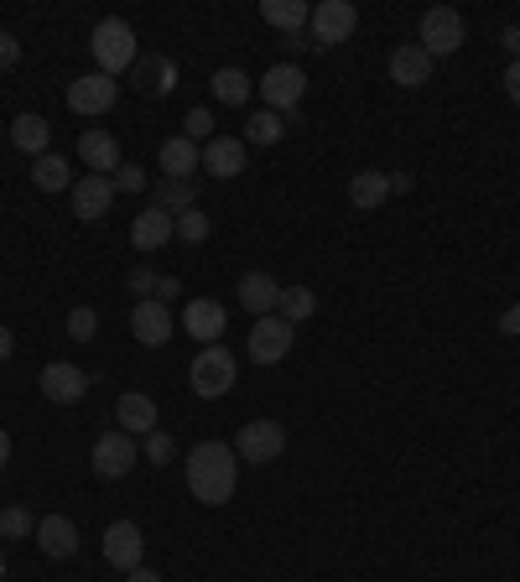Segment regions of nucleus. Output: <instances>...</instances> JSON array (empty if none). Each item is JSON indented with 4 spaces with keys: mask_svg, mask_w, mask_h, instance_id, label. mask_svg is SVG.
I'll return each instance as SVG.
<instances>
[{
    "mask_svg": "<svg viewBox=\"0 0 520 582\" xmlns=\"http://www.w3.org/2000/svg\"><path fill=\"white\" fill-rule=\"evenodd\" d=\"M235 479H240L235 447H224V442H199V447L188 453V494L199 504L219 510V504L235 494Z\"/></svg>",
    "mask_w": 520,
    "mask_h": 582,
    "instance_id": "f257e3e1",
    "label": "nucleus"
},
{
    "mask_svg": "<svg viewBox=\"0 0 520 582\" xmlns=\"http://www.w3.org/2000/svg\"><path fill=\"white\" fill-rule=\"evenodd\" d=\"M89 53H94V62H100L104 79H115V73H125L131 62L140 58L136 53V32H131V21L121 16H104L100 26H94V37H89Z\"/></svg>",
    "mask_w": 520,
    "mask_h": 582,
    "instance_id": "f03ea898",
    "label": "nucleus"
},
{
    "mask_svg": "<svg viewBox=\"0 0 520 582\" xmlns=\"http://www.w3.org/2000/svg\"><path fill=\"white\" fill-rule=\"evenodd\" d=\"M193 396H203V401H219V396H229L235 390V354L224 349V343H208L199 360H193Z\"/></svg>",
    "mask_w": 520,
    "mask_h": 582,
    "instance_id": "7ed1b4c3",
    "label": "nucleus"
},
{
    "mask_svg": "<svg viewBox=\"0 0 520 582\" xmlns=\"http://www.w3.org/2000/svg\"><path fill=\"white\" fill-rule=\"evenodd\" d=\"M417 47L427 53V58L438 62V58H448V53H459L463 47V16L453 11V5H432L427 16H421V26H417Z\"/></svg>",
    "mask_w": 520,
    "mask_h": 582,
    "instance_id": "20e7f679",
    "label": "nucleus"
},
{
    "mask_svg": "<svg viewBox=\"0 0 520 582\" xmlns=\"http://www.w3.org/2000/svg\"><path fill=\"white\" fill-rule=\"evenodd\" d=\"M313 47H339V42L354 37V26H360V11L349 5V0H323L313 5Z\"/></svg>",
    "mask_w": 520,
    "mask_h": 582,
    "instance_id": "39448f33",
    "label": "nucleus"
},
{
    "mask_svg": "<svg viewBox=\"0 0 520 582\" xmlns=\"http://www.w3.org/2000/svg\"><path fill=\"white\" fill-rule=\"evenodd\" d=\"M281 447H286V426L281 422H245L240 426V437H235V458H245V463H276L281 458Z\"/></svg>",
    "mask_w": 520,
    "mask_h": 582,
    "instance_id": "423d86ee",
    "label": "nucleus"
},
{
    "mask_svg": "<svg viewBox=\"0 0 520 582\" xmlns=\"http://www.w3.org/2000/svg\"><path fill=\"white\" fill-rule=\"evenodd\" d=\"M292 339H297V328L286 318H256V328H250V360L256 364H281L286 354H292Z\"/></svg>",
    "mask_w": 520,
    "mask_h": 582,
    "instance_id": "0eeeda50",
    "label": "nucleus"
},
{
    "mask_svg": "<svg viewBox=\"0 0 520 582\" xmlns=\"http://www.w3.org/2000/svg\"><path fill=\"white\" fill-rule=\"evenodd\" d=\"M302 94H307V79H302V68H292V62H276V68H265V73H260V100L271 104L276 115L297 110Z\"/></svg>",
    "mask_w": 520,
    "mask_h": 582,
    "instance_id": "6e6552de",
    "label": "nucleus"
},
{
    "mask_svg": "<svg viewBox=\"0 0 520 582\" xmlns=\"http://www.w3.org/2000/svg\"><path fill=\"white\" fill-rule=\"evenodd\" d=\"M136 437H125V432H104V437H94V473L100 479H125L131 468H136Z\"/></svg>",
    "mask_w": 520,
    "mask_h": 582,
    "instance_id": "1a4fd4ad",
    "label": "nucleus"
},
{
    "mask_svg": "<svg viewBox=\"0 0 520 582\" xmlns=\"http://www.w3.org/2000/svg\"><path fill=\"white\" fill-rule=\"evenodd\" d=\"M115 100H121V83L104 79V73H83L68 83V104L79 115H104V110H115Z\"/></svg>",
    "mask_w": 520,
    "mask_h": 582,
    "instance_id": "9d476101",
    "label": "nucleus"
},
{
    "mask_svg": "<svg viewBox=\"0 0 520 582\" xmlns=\"http://www.w3.org/2000/svg\"><path fill=\"white\" fill-rule=\"evenodd\" d=\"M131 333H136V343H146V349H161V343L172 339V312H167V301L146 297L131 307Z\"/></svg>",
    "mask_w": 520,
    "mask_h": 582,
    "instance_id": "9b49d317",
    "label": "nucleus"
},
{
    "mask_svg": "<svg viewBox=\"0 0 520 582\" xmlns=\"http://www.w3.org/2000/svg\"><path fill=\"white\" fill-rule=\"evenodd\" d=\"M42 396H47V401H58V406H74V401H83V396H89V375H83L79 364H47V369H42Z\"/></svg>",
    "mask_w": 520,
    "mask_h": 582,
    "instance_id": "f8f14e48",
    "label": "nucleus"
},
{
    "mask_svg": "<svg viewBox=\"0 0 520 582\" xmlns=\"http://www.w3.org/2000/svg\"><path fill=\"white\" fill-rule=\"evenodd\" d=\"M140 525L136 521H115L110 530H104V562L121 567V572H136L140 567Z\"/></svg>",
    "mask_w": 520,
    "mask_h": 582,
    "instance_id": "ddd939ff",
    "label": "nucleus"
},
{
    "mask_svg": "<svg viewBox=\"0 0 520 582\" xmlns=\"http://www.w3.org/2000/svg\"><path fill=\"white\" fill-rule=\"evenodd\" d=\"M110 203H115V182L110 178H79L74 182V214H79L83 224H100L104 214H110Z\"/></svg>",
    "mask_w": 520,
    "mask_h": 582,
    "instance_id": "4468645a",
    "label": "nucleus"
},
{
    "mask_svg": "<svg viewBox=\"0 0 520 582\" xmlns=\"http://www.w3.org/2000/svg\"><path fill=\"white\" fill-rule=\"evenodd\" d=\"M79 157L94 178H115L121 172V141L110 130H83L79 136Z\"/></svg>",
    "mask_w": 520,
    "mask_h": 582,
    "instance_id": "2eb2a0df",
    "label": "nucleus"
},
{
    "mask_svg": "<svg viewBox=\"0 0 520 582\" xmlns=\"http://www.w3.org/2000/svg\"><path fill=\"white\" fill-rule=\"evenodd\" d=\"M37 546H42V557L68 562L79 551V525L68 521V515H47V521H37Z\"/></svg>",
    "mask_w": 520,
    "mask_h": 582,
    "instance_id": "dca6fc26",
    "label": "nucleus"
},
{
    "mask_svg": "<svg viewBox=\"0 0 520 582\" xmlns=\"http://www.w3.org/2000/svg\"><path fill=\"white\" fill-rule=\"evenodd\" d=\"M182 328L208 349V343L224 339V307H219V301H208V297H193L188 307H182Z\"/></svg>",
    "mask_w": 520,
    "mask_h": 582,
    "instance_id": "f3484780",
    "label": "nucleus"
},
{
    "mask_svg": "<svg viewBox=\"0 0 520 582\" xmlns=\"http://www.w3.org/2000/svg\"><path fill=\"white\" fill-rule=\"evenodd\" d=\"M115 422H121L125 437H151V432H157V401L140 396V390H131V396L115 401Z\"/></svg>",
    "mask_w": 520,
    "mask_h": 582,
    "instance_id": "a211bd4d",
    "label": "nucleus"
},
{
    "mask_svg": "<svg viewBox=\"0 0 520 582\" xmlns=\"http://www.w3.org/2000/svg\"><path fill=\"white\" fill-rule=\"evenodd\" d=\"M203 167H208V178H240L245 172V141L235 136H214V141L203 146Z\"/></svg>",
    "mask_w": 520,
    "mask_h": 582,
    "instance_id": "6ab92c4d",
    "label": "nucleus"
},
{
    "mask_svg": "<svg viewBox=\"0 0 520 582\" xmlns=\"http://www.w3.org/2000/svg\"><path fill=\"white\" fill-rule=\"evenodd\" d=\"M172 235H178V219H172L167 208H146V214H136V224H131V244H136V250H161Z\"/></svg>",
    "mask_w": 520,
    "mask_h": 582,
    "instance_id": "aec40b11",
    "label": "nucleus"
},
{
    "mask_svg": "<svg viewBox=\"0 0 520 582\" xmlns=\"http://www.w3.org/2000/svg\"><path fill=\"white\" fill-rule=\"evenodd\" d=\"M427 79H432V58L421 53L417 42L391 53V83H400V89H421Z\"/></svg>",
    "mask_w": 520,
    "mask_h": 582,
    "instance_id": "412c9836",
    "label": "nucleus"
},
{
    "mask_svg": "<svg viewBox=\"0 0 520 582\" xmlns=\"http://www.w3.org/2000/svg\"><path fill=\"white\" fill-rule=\"evenodd\" d=\"M276 301H281V286L265 276V271H250L240 282V307L245 312H256V318H271L276 312Z\"/></svg>",
    "mask_w": 520,
    "mask_h": 582,
    "instance_id": "4be33fe9",
    "label": "nucleus"
},
{
    "mask_svg": "<svg viewBox=\"0 0 520 582\" xmlns=\"http://www.w3.org/2000/svg\"><path fill=\"white\" fill-rule=\"evenodd\" d=\"M136 83L151 94V100H161V94L178 83V62L161 58V53H146V58H136Z\"/></svg>",
    "mask_w": 520,
    "mask_h": 582,
    "instance_id": "5701e85b",
    "label": "nucleus"
},
{
    "mask_svg": "<svg viewBox=\"0 0 520 582\" xmlns=\"http://www.w3.org/2000/svg\"><path fill=\"white\" fill-rule=\"evenodd\" d=\"M47 141H53V125L42 115H16L11 121V146L26 151V157H47Z\"/></svg>",
    "mask_w": 520,
    "mask_h": 582,
    "instance_id": "b1692460",
    "label": "nucleus"
},
{
    "mask_svg": "<svg viewBox=\"0 0 520 582\" xmlns=\"http://www.w3.org/2000/svg\"><path fill=\"white\" fill-rule=\"evenodd\" d=\"M203 161V151L188 136H172V141H161V172L167 178H182V182H193V167Z\"/></svg>",
    "mask_w": 520,
    "mask_h": 582,
    "instance_id": "393cba45",
    "label": "nucleus"
},
{
    "mask_svg": "<svg viewBox=\"0 0 520 582\" xmlns=\"http://www.w3.org/2000/svg\"><path fill=\"white\" fill-rule=\"evenodd\" d=\"M260 16L271 21L276 32H286V37H302V26L313 21V11L302 0H260Z\"/></svg>",
    "mask_w": 520,
    "mask_h": 582,
    "instance_id": "a878e982",
    "label": "nucleus"
},
{
    "mask_svg": "<svg viewBox=\"0 0 520 582\" xmlns=\"http://www.w3.org/2000/svg\"><path fill=\"white\" fill-rule=\"evenodd\" d=\"M385 198H391V178H385V172H360V178H349V203H354V208L370 214V208H381Z\"/></svg>",
    "mask_w": 520,
    "mask_h": 582,
    "instance_id": "bb28decb",
    "label": "nucleus"
},
{
    "mask_svg": "<svg viewBox=\"0 0 520 582\" xmlns=\"http://www.w3.org/2000/svg\"><path fill=\"white\" fill-rule=\"evenodd\" d=\"M32 182H37L42 193H74V172H68V161L63 157H37L32 161Z\"/></svg>",
    "mask_w": 520,
    "mask_h": 582,
    "instance_id": "cd10ccee",
    "label": "nucleus"
},
{
    "mask_svg": "<svg viewBox=\"0 0 520 582\" xmlns=\"http://www.w3.org/2000/svg\"><path fill=\"white\" fill-rule=\"evenodd\" d=\"M313 312H318V297H313L307 286H281L276 318H286V322H292V328H297V322H307V318H313Z\"/></svg>",
    "mask_w": 520,
    "mask_h": 582,
    "instance_id": "c85d7f7f",
    "label": "nucleus"
},
{
    "mask_svg": "<svg viewBox=\"0 0 520 582\" xmlns=\"http://www.w3.org/2000/svg\"><path fill=\"white\" fill-rule=\"evenodd\" d=\"M208 89L219 94V104H245V100H250V89H256V83L245 79V68H219Z\"/></svg>",
    "mask_w": 520,
    "mask_h": 582,
    "instance_id": "c756f323",
    "label": "nucleus"
},
{
    "mask_svg": "<svg viewBox=\"0 0 520 582\" xmlns=\"http://www.w3.org/2000/svg\"><path fill=\"white\" fill-rule=\"evenodd\" d=\"M193 198H199V187H193V182H182V178H161L157 182V208H167V214H172V208L188 214Z\"/></svg>",
    "mask_w": 520,
    "mask_h": 582,
    "instance_id": "7c9ffc66",
    "label": "nucleus"
},
{
    "mask_svg": "<svg viewBox=\"0 0 520 582\" xmlns=\"http://www.w3.org/2000/svg\"><path fill=\"white\" fill-rule=\"evenodd\" d=\"M281 130H286V121H281L276 110H260V115L245 121V141H250V146H276Z\"/></svg>",
    "mask_w": 520,
    "mask_h": 582,
    "instance_id": "2f4dec72",
    "label": "nucleus"
},
{
    "mask_svg": "<svg viewBox=\"0 0 520 582\" xmlns=\"http://www.w3.org/2000/svg\"><path fill=\"white\" fill-rule=\"evenodd\" d=\"M0 536H5V541H21V536H37V521H32V515H26L21 504H5V510H0Z\"/></svg>",
    "mask_w": 520,
    "mask_h": 582,
    "instance_id": "473e14b6",
    "label": "nucleus"
},
{
    "mask_svg": "<svg viewBox=\"0 0 520 582\" xmlns=\"http://www.w3.org/2000/svg\"><path fill=\"white\" fill-rule=\"evenodd\" d=\"M178 240L182 244H203V240H208V214H203V208L178 214Z\"/></svg>",
    "mask_w": 520,
    "mask_h": 582,
    "instance_id": "72a5a7b5",
    "label": "nucleus"
},
{
    "mask_svg": "<svg viewBox=\"0 0 520 582\" xmlns=\"http://www.w3.org/2000/svg\"><path fill=\"white\" fill-rule=\"evenodd\" d=\"M94 333H100V312H94V307H74V312H68V339L89 343Z\"/></svg>",
    "mask_w": 520,
    "mask_h": 582,
    "instance_id": "f704fd0d",
    "label": "nucleus"
},
{
    "mask_svg": "<svg viewBox=\"0 0 520 582\" xmlns=\"http://www.w3.org/2000/svg\"><path fill=\"white\" fill-rule=\"evenodd\" d=\"M182 136L199 146V141H214V115L208 110H188V121H182Z\"/></svg>",
    "mask_w": 520,
    "mask_h": 582,
    "instance_id": "c9c22d12",
    "label": "nucleus"
},
{
    "mask_svg": "<svg viewBox=\"0 0 520 582\" xmlns=\"http://www.w3.org/2000/svg\"><path fill=\"white\" fill-rule=\"evenodd\" d=\"M140 458L146 463H157V468H167V463H172V437H167V432H151V437H146V447H140Z\"/></svg>",
    "mask_w": 520,
    "mask_h": 582,
    "instance_id": "e433bc0d",
    "label": "nucleus"
},
{
    "mask_svg": "<svg viewBox=\"0 0 520 582\" xmlns=\"http://www.w3.org/2000/svg\"><path fill=\"white\" fill-rule=\"evenodd\" d=\"M157 271H151V265H136V271H131V276H125V286H131V292H140V301L146 297H157Z\"/></svg>",
    "mask_w": 520,
    "mask_h": 582,
    "instance_id": "4c0bfd02",
    "label": "nucleus"
},
{
    "mask_svg": "<svg viewBox=\"0 0 520 582\" xmlns=\"http://www.w3.org/2000/svg\"><path fill=\"white\" fill-rule=\"evenodd\" d=\"M115 193H140V187H146V172H140V167H125L121 161V172H115Z\"/></svg>",
    "mask_w": 520,
    "mask_h": 582,
    "instance_id": "58836bf2",
    "label": "nucleus"
},
{
    "mask_svg": "<svg viewBox=\"0 0 520 582\" xmlns=\"http://www.w3.org/2000/svg\"><path fill=\"white\" fill-rule=\"evenodd\" d=\"M16 58H21V42L11 32H0V68H16Z\"/></svg>",
    "mask_w": 520,
    "mask_h": 582,
    "instance_id": "ea45409f",
    "label": "nucleus"
},
{
    "mask_svg": "<svg viewBox=\"0 0 520 582\" xmlns=\"http://www.w3.org/2000/svg\"><path fill=\"white\" fill-rule=\"evenodd\" d=\"M505 94H510V104H520V58L505 68Z\"/></svg>",
    "mask_w": 520,
    "mask_h": 582,
    "instance_id": "a19ab883",
    "label": "nucleus"
},
{
    "mask_svg": "<svg viewBox=\"0 0 520 582\" xmlns=\"http://www.w3.org/2000/svg\"><path fill=\"white\" fill-rule=\"evenodd\" d=\"M500 333H510V339H520V301H516V307H505V312H500Z\"/></svg>",
    "mask_w": 520,
    "mask_h": 582,
    "instance_id": "79ce46f5",
    "label": "nucleus"
},
{
    "mask_svg": "<svg viewBox=\"0 0 520 582\" xmlns=\"http://www.w3.org/2000/svg\"><path fill=\"white\" fill-rule=\"evenodd\" d=\"M178 292H182V282H178V276H161V282H157V301H172Z\"/></svg>",
    "mask_w": 520,
    "mask_h": 582,
    "instance_id": "37998d69",
    "label": "nucleus"
},
{
    "mask_svg": "<svg viewBox=\"0 0 520 582\" xmlns=\"http://www.w3.org/2000/svg\"><path fill=\"white\" fill-rule=\"evenodd\" d=\"M16 354V339H11V328H0V360H11Z\"/></svg>",
    "mask_w": 520,
    "mask_h": 582,
    "instance_id": "c03bdc74",
    "label": "nucleus"
},
{
    "mask_svg": "<svg viewBox=\"0 0 520 582\" xmlns=\"http://www.w3.org/2000/svg\"><path fill=\"white\" fill-rule=\"evenodd\" d=\"M505 53H516L520 58V26H505Z\"/></svg>",
    "mask_w": 520,
    "mask_h": 582,
    "instance_id": "a18cd8bd",
    "label": "nucleus"
},
{
    "mask_svg": "<svg viewBox=\"0 0 520 582\" xmlns=\"http://www.w3.org/2000/svg\"><path fill=\"white\" fill-rule=\"evenodd\" d=\"M391 193H411V172H396V178H391Z\"/></svg>",
    "mask_w": 520,
    "mask_h": 582,
    "instance_id": "49530a36",
    "label": "nucleus"
},
{
    "mask_svg": "<svg viewBox=\"0 0 520 582\" xmlns=\"http://www.w3.org/2000/svg\"><path fill=\"white\" fill-rule=\"evenodd\" d=\"M5 463H11V432H0V473H5Z\"/></svg>",
    "mask_w": 520,
    "mask_h": 582,
    "instance_id": "de8ad7c7",
    "label": "nucleus"
},
{
    "mask_svg": "<svg viewBox=\"0 0 520 582\" xmlns=\"http://www.w3.org/2000/svg\"><path fill=\"white\" fill-rule=\"evenodd\" d=\"M125 578H131V582H161L151 567H136V572H125Z\"/></svg>",
    "mask_w": 520,
    "mask_h": 582,
    "instance_id": "09e8293b",
    "label": "nucleus"
},
{
    "mask_svg": "<svg viewBox=\"0 0 520 582\" xmlns=\"http://www.w3.org/2000/svg\"><path fill=\"white\" fill-rule=\"evenodd\" d=\"M0 578H5V557H0Z\"/></svg>",
    "mask_w": 520,
    "mask_h": 582,
    "instance_id": "8fccbe9b",
    "label": "nucleus"
}]
</instances>
